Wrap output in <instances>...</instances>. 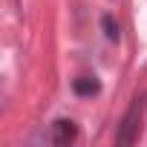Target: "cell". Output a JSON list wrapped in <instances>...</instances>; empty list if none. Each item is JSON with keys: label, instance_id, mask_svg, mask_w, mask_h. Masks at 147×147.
<instances>
[{"label": "cell", "instance_id": "1", "mask_svg": "<svg viewBox=\"0 0 147 147\" xmlns=\"http://www.w3.org/2000/svg\"><path fill=\"white\" fill-rule=\"evenodd\" d=\"M144 113H147V92L136 95L133 104H130V110L121 115L118 130H115V144H118V147H130V144L138 141L141 124H144Z\"/></svg>", "mask_w": 147, "mask_h": 147}, {"label": "cell", "instance_id": "2", "mask_svg": "<svg viewBox=\"0 0 147 147\" xmlns=\"http://www.w3.org/2000/svg\"><path fill=\"white\" fill-rule=\"evenodd\" d=\"M49 138H52V144H58V147H69L72 141L78 138V124L72 121V118H58V121H52V127H49Z\"/></svg>", "mask_w": 147, "mask_h": 147}, {"label": "cell", "instance_id": "3", "mask_svg": "<svg viewBox=\"0 0 147 147\" xmlns=\"http://www.w3.org/2000/svg\"><path fill=\"white\" fill-rule=\"evenodd\" d=\"M72 92L81 95V98H92V95L101 92V81H98L95 75H81V78L72 81Z\"/></svg>", "mask_w": 147, "mask_h": 147}, {"label": "cell", "instance_id": "4", "mask_svg": "<svg viewBox=\"0 0 147 147\" xmlns=\"http://www.w3.org/2000/svg\"><path fill=\"white\" fill-rule=\"evenodd\" d=\"M101 29H104L107 40H113V43L121 38V26H118V20H115L113 15H104V18H101Z\"/></svg>", "mask_w": 147, "mask_h": 147}]
</instances>
